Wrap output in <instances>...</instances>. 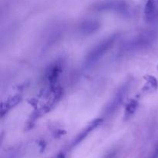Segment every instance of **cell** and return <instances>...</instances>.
Wrapping results in <instances>:
<instances>
[{"label": "cell", "instance_id": "8fae6325", "mask_svg": "<svg viewBox=\"0 0 158 158\" xmlns=\"http://www.w3.org/2000/svg\"><path fill=\"white\" fill-rule=\"evenodd\" d=\"M151 158H158V148L156 149V151H154V153L153 154L152 157Z\"/></svg>", "mask_w": 158, "mask_h": 158}, {"label": "cell", "instance_id": "7a4b0ae2", "mask_svg": "<svg viewBox=\"0 0 158 158\" xmlns=\"http://www.w3.org/2000/svg\"><path fill=\"white\" fill-rule=\"evenodd\" d=\"M118 38V35H112L107 38L104 39L101 42L96 45L86 56V60H85V64L87 66V67L95 65L105 54L107 52V51L114 46L116 40Z\"/></svg>", "mask_w": 158, "mask_h": 158}, {"label": "cell", "instance_id": "6da1fadb", "mask_svg": "<svg viewBox=\"0 0 158 158\" xmlns=\"http://www.w3.org/2000/svg\"><path fill=\"white\" fill-rule=\"evenodd\" d=\"M157 37V33L154 30H147L137 34V35L131 38L123 45L121 47L122 52H138L147 47H149Z\"/></svg>", "mask_w": 158, "mask_h": 158}, {"label": "cell", "instance_id": "9c48e42d", "mask_svg": "<svg viewBox=\"0 0 158 158\" xmlns=\"http://www.w3.org/2000/svg\"><path fill=\"white\" fill-rule=\"evenodd\" d=\"M146 83H145L144 86H143V89L147 93L154 92L158 87V82L157 79L152 76H148L145 79Z\"/></svg>", "mask_w": 158, "mask_h": 158}, {"label": "cell", "instance_id": "3957f363", "mask_svg": "<svg viewBox=\"0 0 158 158\" xmlns=\"http://www.w3.org/2000/svg\"><path fill=\"white\" fill-rule=\"evenodd\" d=\"M129 87L130 83L127 82L117 89L116 94H114L110 101L107 103L104 111H103V114L106 117H110V116L113 115L120 108L122 103L124 100L125 97H126L127 94Z\"/></svg>", "mask_w": 158, "mask_h": 158}, {"label": "cell", "instance_id": "ba28073f", "mask_svg": "<svg viewBox=\"0 0 158 158\" xmlns=\"http://www.w3.org/2000/svg\"><path fill=\"white\" fill-rule=\"evenodd\" d=\"M21 100V97L19 95H15L12 97H9V99L6 100V102H3L2 103L1 106V114L2 116H4L7 111L10 110L12 108H13L15 105L18 104Z\"/></svg>", "mask_w": 158, "mask_h": 158}, {"label": "cell", "instance_id": "277c9868", "mask_svg": "<svg viewBox=\"0 0 158 158\" xmlns=\"http://www.w3.org/2000/svg\"><path fill=\"white\" fill-rule=\"evenodd\" d=\"M94 9L97 11H114L121 14L128 12L127 6L121 0H108L96 5Z\"/></svg>", "mask_w": 158, "mask_h": 158}, {"label": "cell", "instance_id": "5b68a950", "mask_svg": "<svg viewBox=\"0 0 158 158\" xmlns=\"http://www.w3.org/2000/svg\"><path fill=\"white\" fill-rule=\"evenodd\" d=\"M100 27V22L94 19L85 20L80 24V31L84 35H90L97 32Z\"/></svg>", "mask_w": 158, "mask_h": 158}, {"label": "cell", "instance_id": "52a82bcc", "mask_svg": "<svg viewBox=\"0 0 158 158\" xmlns=\"http://www.w3.org/2000/svg\"><path fill=\"white\" fill-rule=\"evenodd\" d=\"M102 122H103V119L101 118L97 119V120H94V121H93L90 124H89V126H88L84 131H83V132H82L81 134H80V135L76 138V140H74L73 142V145H77L78 144V143H80L85 137H87V135L89 133H91L94 129H96L97 127L100 126L102 123Z\"/></svg>", "mask_w": 158, "mask_h": 158}, {"label": "cell", "instance_id": "30bf717a", "mask_svg": "<svg viewBox=\"0 0 158 158\" xmlns=\"http://www.w3.org/2000/svg\"><path fill=\"white\" fill-rule=\"evenodd\" d=\"M137 107H138V102L136 100H131L129 103L127 104L126 108H125L124 117L125 120L130 119L137 111Z\"/></svg>", "mask_w": 158, "mask_h": 158}, {"label": "cell", "instance_id": "8992f818", "mask_svg": "<svg viewBox=\"0 0 158 158\" xmlns=\"http://www.w3.org/2000/svg\"><path fill=\"white\" fill-rule=\"evenodd\" d=\"M145 19L147 22L155 21L158 18V8L155 0H148L145 6Z\"/></svg>", "mask_w": 158, "mask_h": 158}, {"label": "cell", "instance_id": "7c38bea8", "mask_svg": "<svg viewBox=\"0 0 158 158\" xmlns=\"http://www.w3.org/2000/svg\"><path fill=\"white\" fill-rule=\"evenodd\" d=\"M56 158H64V157H63V155H59V156H57Z\"/></svg>", "mask_w": 158, "mask_h": 158}, {"label": "cell", "instance_id": "4fadbf2b", "mask_svg": "<svg viewBox=\"0 0 158 158\" xmlns=\"http://www.w3.org/2000/svg\"><path fill=\"white\" fill-rule=\"evenodd\" d=\"M157 69H158V65H157Z\"/></svg>", "mask_w": 158, "mask_h": 158}]
</instances>
